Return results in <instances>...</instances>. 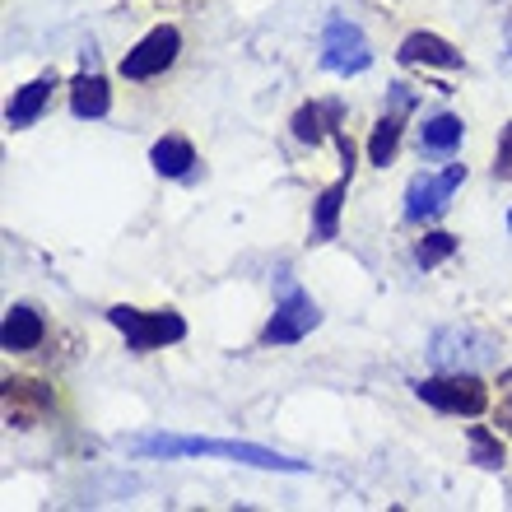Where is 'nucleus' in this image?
Here are the masks:
<instances>
[{
    "label": "nucleus",
    "mask_w": 512,
    "mask_h": 512,
    "mask_svg": "<svg viewBox=\"0 0 512 512\" xmlns=\"http://www.w3.org/2000/svg\"><path fill=\"white\" fill-rule=\"evenodd\" d=\"M452 252H457V238H452V233H424L415 247V261L424 270H433V266H443Z\"/></svg>",
    "instance_id": "aec40b11"
},
{
    "label": "nucleus",
    "mask_w": 512,
    "mask_h": 512,
    "mask_svg": "<svg viewBox=\"0 0 512 512\" xmlns=\"http://www.w3.org/2000/svg\"><path fill=\"white\" fill-rule=\"evenodd\" d=\"M52 89H56V75H38V80H28L24 89H14L10 108H5V122H10L14 131L33 126L42 117V108L52 103Z\"/></svg>",
    "instance_id": "9d476101"
},
{
    "label": "nucleus",
    "mask_w": 512,
    "mask_h": 512,
    "mask_svg": "<svg viewBox=\"0 0 512 512\" xmlns=\"http://www.w3.org/2000/svg\"><path fill=\"white\" fill-rule=\"evenodd\" d=\"M322 66L331 75H364L373 66V47H368L364 28L350 19H326V38H322Z\"/></svg>",
    "instance_id": "423d86ee"
},
{
    "label": "nucleus",
    "mask_w": 512,
    "mask_h": 512,
    "mask_svg": "<svg viewBox=\"0 0 512 512\" xmlns=\"http://www.w3.org/2000/svg\"><path fill=\"white\" fill-rule=\"evenodd\" d=\"M466 182V163H452L447 173H419L410 177V187H405V219L410 224H424V219H438L452 201V191Z\"/></svg>",
    "instance_id": "0eeeda50"
},
{
    "label": "nucleus",
    "mask_w": 512,
    "mask_h": 512,
    "mask_svg": "<svg viewBox=\"0 0 512 512\" xmlns=\"http://www.w3.org/2000/svg\"><path fill=\"white\" fill-rule=\"evenodd\" d=\"M275 284H280V308L261 331V345H294V340H303L308 331L322 326V308L289 280V270H275Z\"/></svg>",
    "instance_id": "7ed1b4c3"
},
{
    "label": "nucleus",
    "mask_w": 512,
    "mask_h": 512,
    "mask_svg": "<svg viewBox=\"0 0 512 512\" xmlns=\"http://www.w3.org/2000/svg\"><path fill=\"white\" fill-rule=\"evenodd\" d=\"M461 135H466L461 117L438 112V117H429V122L419 126V154H429V159H452L461 149Z\"/></svg>",
    "instance_id": "9b49d317"
},
{
    "label": "nucleus",
    "mask_w": 512,
    "mask_h": 512,
    "mask_svg": "<svg viewBox=\"0 0 512 512\" xmlns=\"http://www.w3.org/2000/svg\"><path fill=\"white\" fill-rule=\"evenodd\" d=\"M177 52H182V33L173 24H159L122 56V75L126 80H154V75H163V70L173 66Z\"/></svg>",
    "instance_id": "6e6552de"
},
{
    "label": "nucleus",
    "mask_w": 512,
    "mask_h": 512,
    "mask_svg": "<svg viewBox=\"0 0 512 512\" xmlns=\"http://www.w3.org/2000/svg\"><path fill=\"white\" fill-rule=\"evenodd\" d=\"M471 461L485 466V471H503V443L489 429H480V424L471 429Z\"/></svg>",
    "instance_id": "6ab92c4d"
},
{
    "label": "nucleus",
    "mask_w": 512,
    "mask_h": 512,
    "mask_svg": "<svg viewBox=\"0 0 512 512\" xmlns=\"http://www.w3.org/2000/svg\"><path fill=\"white\" fill-rule=\"evenodd\" d=\"M494 177L512 182V122H508V131H503V140H499V159H494Z\"/></svg>",
    "instance_id": "412c9836"
},
{
    "label": "nucleus",
    "mask_w": 512,
    "mask_h": 512,
    "mask_svg": "<svg viewBox=\"0 0 512 512\" xmlns=\"http://www.w3.org/2000/svg\"><path fill=\"white\" fill-rule=\"evenodd\" d=\"M405 66H438V70H461V52L452 42H443L438 33H410L396 52Z\"/></svg>",
    "instance_id": "1a4fd4ad"
},
{
    "label": "nucleus",
    "mask_w": 512,
    "mask_h": 512,
    "mask_svg": "<svg viewBox=\"0 0 512 512\" xmlns=\"http://www.w3.org/2000/svg\"><path fill=\"white\" fill-rule=\"evenodd\" d=\"M131 452L140 457H229V461H243V466H256V471H289V475H303L308 461H294V457H280V452H266V447H252V443H215V438H177V433H145V438H131Z\"/></svg>",
    "instance_id": "f257e3e1"
},
{
    "label": "nucleus",
    "mask_w": 512,
    "mask_h": 512,
    "mask_svg": "<svg viewBox=\"0 0 512 512\" xmlns=\"http://www.w3.org/2000/svg\"><path fill=\"white\" fill-rule=\"evenodd\" d=\"M108 108H112V89L103 75H80L70 84V112L80 122H98V117H108Z\"/></svg>",
    "instance_id": "f8f14e48"
},
{
    "label": "nucleus",
    "mask_w": 512,
    "mask_h": 512,
    "mask_svg": "<svg viewBox=\"0 0 512 512\" xmlns=\"http://www.w3.org/2000/svg\"><path fill=\"white\" fill-rule=\"evenodd\" d=\"M5 405H24V410H47V405H52V391L38 387V382H28V378H10V382H5ZM24 410H10V424L28 429V415H24Z\"/></svg>",
    "instance_id": "f3484780"
},
{
    "label": "nucleus",
    "mask_w": 512,
    "mask_h": 512,
    "mask_svg": "<svg viewBox=\"0 0 512 512\" xmlns=\"http://www.w3.org/2000/svg\"><path fill=\"white\" fill-rule=\"evenodd\" d=\"M108 322L117 326L126 336V350L135 354H149V350H163V345H173V340L187 336V322H182V312L163 308V312H140V308H108Z\"/></svg>",
    "instance_id": "f03ea898"
},
{
    "label": "nucleus",
    "mask_w": 512,
    "mask_h": 512,
    "mask_svg": "<svg viewBox=\"0 0 512 512\" xmlns=\"http://www.w3.org/2000/svg\"><path fill=\"white\" fill-rule=\"evenodd\" d=\"M149 163L159 177H191L196 168V149H191L187 135H163L159 145L149 149Z\"/></svg>",
    "instance_id": "2eb2a0df"
},
{
    "label": "nucleus",
    "mask_w": 512,
    "mask_h": 512,
    "mask_svg": "<svg viewBox=\"0 0 512 512\" xmlns=\"http://www.w3.org/2000/svg\"><path fill=\"white\" fill-rule=\"evenodd\" d=\"M503 38H508V52H512V14H508V28H503Z\"/></svg>",
    "instance_id": "b1692460"
},
{
    "label": "nucleus",
    "mask_w": 512,
    "mask_h": 512,
    "mask_svg": "<svg viewBox=\"0 0 512 512\" xmlns=\"http://www.w3.org/2000/svg\"><path fill=\"white\" fill-rule=\"evenodd\" d=\"M410 103H415V94H410V84H391V108L405 112Z\"/></svg>",
    "instance_id": "4be33fe9"
},
{
    "label": "nucleus",
    "mask_w": 512,
    "mask_h": 512,
    "mask_svg": "<svg viewBox=\"0 0 512 512\" xmlns=\"http://www.w3.org/2000/svg\"><path fill=\"white\" fill-rule=\"evenodd\" d=\"M499 350V340L480 331V326H447L429 345V364L438 373H471L475 364H489Z\"/></svg>",
    "instance_id": "20e7f679"
},
{
    "label": "nucleus",
    "mask_w": 512,
    "mask_h": 512,
    "mask_svg": "<svg viewBox=\"0 0 512 512\" xmlns=\"http://www.w3.org/2000/svg\"><path fill=\"white\" fill-rule=\"evenodd\" d=\"M345 191H350V173L340 177V182H331V187L317 196V205H312V243H331L340 233V205H345Z\"/></svg>",
    "instance_id": "ddd939ff"
},
{
    "label": "nucleus",
    "mask_w": 512,
    "mask_h": 512,
    "mask_svg": "<svg viewBox=\"0 0 512 512\" xmlns=\"http://www.w3.org/2000/svg\"><path fill=\"white\" fill-rule=\"evenodd\" d=\"M499 424H503V429H508V433H512V396H508V401H503V405H499Z\"/></svg>",
    "instance_id": "5701e85b"
},
{
    "label": "nucleus",
    "mask_w": 512,
    "mask_h": 512,
    "mask_svg": "<svg viewBox=\"0 0 512 512\" xmlns=\"http://www.w3.org/2000/svg\"><path fill=\"white\" fill-rule=\"evenodd\" d=\"M340 103H308V108H298L294 117V140L303 145H317L322 135H336L340 131Z\"/></svg>",
    "instance_id": "dca6fc26"
},
{
    "label": "nucleus",
    "mask_w": 512,
    "mask_h": 512,
    "mask_svg": "<svg viewBox=\"0 0 512 512\" xmlns=\"http://www.w3.org/2000/svg\"><path fill=\"white\" fill-rule=\"evenodd\" d=\"M415 396L433 410H443V415H485L489 405V387L475 373H438V378H424L415 387Z\"/></svg>",
    "instance_id": "39448f33"
},
{
    "label": "nucleus",
    "mask_w": 512,
    "mask_h": 512,
    "mask_svg": "<svg viewBox=\"0 0 512 512\" xmlns=\"http://www.w3.org/2000/svg\"><path fill=\"white\" fill-rule=\"evenodd\" d=\"M396 145H401V112H387L378 126H373V140H368V159L387 168L396 159Z\"/></svg>",
    "instance_id": "a211bd4d"
},
{
    "label": "nucleus",
    "mask_w": 512,
    "mask_h": 512,
    "mask_svg": "<svg viewBox=\"0 0 512 512\" xmlns=\"http://www.w3.org/2000/svg\"><path fill=\"white\" fill-rule=\"evenodd\" d=\"M42 336H47V326H42V317L28 308V303H19V308L5 312V326H0L5 350H38Z\"/></svg>",
    "instance_id": "4468645a"
}]
</instances>
